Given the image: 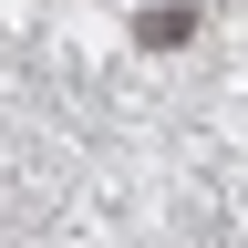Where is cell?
Segmentation results:
<instances>
[{
  "label": "cell",
  "instance_id": "cell-1",
  "mask_svg": "<svg viewBox=\"0 0 248 248\" xmlns=\"http://www.w3.org/2000/svg\"><path fill=\"white\" fill-rule=\"evenodd\" d=\"M186 31H197V11H145V21H135V42H145V52H176Z\"/></svg>",
  "mask_w": 248,
  "mask_h": 248
}]
</instances>
